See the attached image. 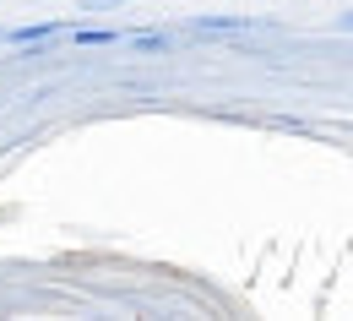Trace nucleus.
<instances>
[{"label":"nucleus","mask_w":353,"mask_h":321,"mask_svg":"<svg viewBox=\"0 0 353 321\" xmlns=\"http://www.w3.org/2000/svg\"><path fill=\"white\" fill-rule=\"evenodd\" d=\"M71 28L65 22H28V28H6V44H17V49H44L54 44V39H65Z\"/></svg>","instance_id":"nucleus-1"},{"label":"nucleus","mask_w":353,"mask_h":321,"mask_svg":"<svg viewBox=\"0 0 353 321\" xmlns=\"http://www.w3.org/2000/svg\"><path fill=\"white\" fill-rule=\"evenodd\" d=\"M256 22L250 17H190V33L201 39H223V33H250Z\"/></svg>","instance_id":"nucleus-2"},{"label":"nucleus","mask_w":353,"mask_h":321,"mask_svg":"<svg viewBox=\"0 0 353 321\" xmlns=\"http://www.w3.org/2000/svg\"><path fill=\"white\" fill-rule=\"evenodd\" d=\"M0 44H6V28H0Z\"/></svg>","instance_id":"nucleus-7"},{"label":"nucleus","mask_w":353,"mask_h":321,"mask_svg":"<svg viewBox=\"0 0 353 321\" xmlns=\"http://www.w3.org/2000/svg\"><path fill=\"white\" fill-rule=\"evenodd\" d=\"M125 0H77V11L82 17H103V11H120Z\"/></svg>","instance_id":"nucleus-5"},{"label":"nucleus","mask_w":353,"mask_h":321,"mask_svg":"<svg viewBox=\"0 0 353 321\" xmlns=\"http://www.w3.org/2000/svg\"><path fill=\"white\" fill-rule=\"evenodd\" d=\"M125 44L141 49V55H158V49H169V33H158V28H152V33H131Z\"/></svg>","instance_id":"nucleus-4"},{"label":"nucleus","mask_w":353,"mask_h":321,"mask_svg":"<svg viewBox=\"0 0 353 321\" xmlns=\"http://www.w3.org/2000/svg\"><path fill=\"white\" fill-rule=\"evenodd\" d=\"M332 28H337V33H348V39H353V6H348V11H337V17H332Z\"/></svg>","instance_id":"nucleus-6"},{"label":"nucleus","mask_w":353,"mask_h":321,"mask_svg":"<svg viewBox=\"0 0 353 321\" xmlns=\"http://www.w3.org/2000/svg\"><path fill=\"white\" fill-rule=\"evenodd\" d=\"M120 39L125 33H114V28H71V44H82V49H109Z\"/></svg>","instance_id":"nucleus-3"}]
</instances>
